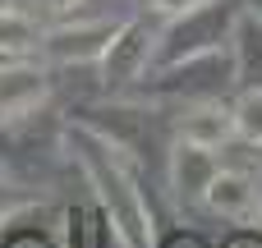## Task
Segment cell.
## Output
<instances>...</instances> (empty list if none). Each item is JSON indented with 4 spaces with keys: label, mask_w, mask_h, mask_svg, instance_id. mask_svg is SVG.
<instances>
[{
    "label": "cell",
    "mask_w": 262,
    "mask_h": 248,
    "mask_svg": "<svg viewBox=\"0 0 262 248\" xmlns=\"http://www.w3.org/2000/svg\"><path fill=\"white\" fill-rule=\"evenodd\" d=\"M207 202L221 212V216H230V221H253L258 216V189L244 179V175H235V170H226V175H212L207 179Z\"/></svg>",
    "instance_id": "1"
},
{
    "label": "cell",
    "mask_w": 262,
    "mask_h": 248,
    "mask_svg": "<svg viewBox=\"0 0 262 248\" xmlns=\"http://www.w3.org/2000/svg\"><path fill=\"white\" fill-rule=\"evenodd\" d=\"M235 133V115L230 110H221V106H198L193 115H184V143H193V147H221L226 138Z\"/></svg>",
    "instance_id": "2"
},
{
    "label": "cell",
    "mask_w": 262,
    "mask_h": 248,
    "mask_svg": "<svg viewBox=\"0 0 262 248\" xmlns=\"http://www.w3.org/2000/svg\"><path fill=\"white\" fill-rule=\"evenodd\" d=\"M37 101H41V74H28V69L0 74V115H23Z\"/></svg>",
    "instance_id": "3"
},
{
    "label": "cell",
    "mask_w": 262,
    "mask_h": 248,
    "mask_svg": "<svg viewBox=\"0 0 262 248\" xmlns=\"http://www.w3.org/2000/svg\"><path fill=\"white\" fill-rule=\"evenodd\" d=\"M97 37H106V28H78V32H60L55 37V55H92V51H101V41Z\"/></svg>",
    "instance_id": "4"
},
{
    "label": "cell",
    "mask_w": 262,
    "mask_h": 248,
    "mask_svg": "<svg viewBox=\"0 0 262 248\" xmlns=\"http://www.w3.org/2000/svg\"><path fill=\"white\" fill-rule=\"evenodd\" d=\"M0 46H9V51L32 46V18H23L14 9H0Z\"/></svg>",
    "instance_id": "5"
},
{
    "label": "cell",
    "mask_w": 262,
    "mask_h": 248,
    "mask_svg": "<svg viewBox=\"0 0 262 248\" xmlns=\"http://www.w3.org/2000/svg\"><path fill=\"white\" fill-rule=\"evenodd\" d=\"M235 133L262 143V92H249V97L239 101V110H235Z\"/></svg>",
    "instance_id": "6"
},
{
    "label": "cell",
    "mask_w": 262,
    "mask_h": 248,
    "mask_svg": "<svg viewBox=\"0 0 262 248\" xmlns=\"http://www.w3.org/2000/svg\"><path fill=\"white\" fill-rule=\"evenodd\" d=\"M152 5H157L161 14H189V9H193L198 0H152Z\"/></svg>",
    "instance_id": "7"
},
{
    "label": "cell",
    "mask_w": 262,
    "mask_h": 248,
    "mask_svg": "<svg viewBox=\"0 0 262 248\" xmlns=\"http://www.w3.org/2000/svg\"><path fill=\"white\" fill-rule=\"evenodd\" d=\"M46 5H51V9H69L74 0H46Z\"/></svg>",
    "instance_id": "8"
}]
</instances>
